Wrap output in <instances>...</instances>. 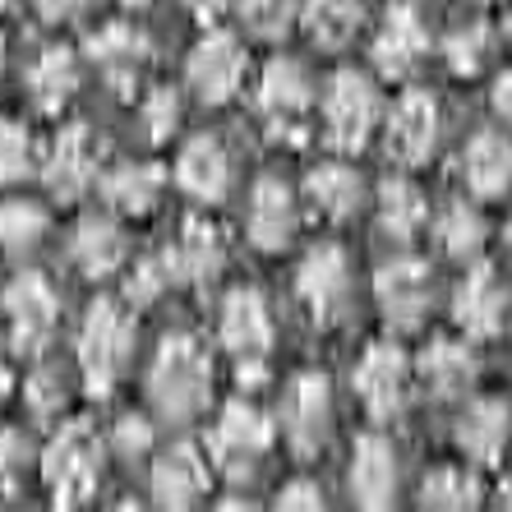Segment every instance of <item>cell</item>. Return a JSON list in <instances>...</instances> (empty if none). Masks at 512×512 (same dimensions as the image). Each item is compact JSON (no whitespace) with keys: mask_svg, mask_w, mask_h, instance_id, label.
Here are the masks:
<instances>
[{"mask_svg":"<svg viewBox=\"0 0 512 512\" xmlns=\"http://www.w3.org/2000/svg\"><path fill=\"white\" fill-rule=\"evenodd\" d=\"M148 393H153L157 411L171 420H190L208 406L213 393V360L194 337H167L148 374Z\"/></svg>","mask_w":512,"mask_h":512,"instance_id":"6da1fadb","label":"cell"},{"mask_svg":"<svg viewBox=\"0 0 512 512\" xmlns=\"http://www.w3.org/2000/svg\"><path fill=\"white\" fill-rule=\"evenodd\" d=\"M134 351V319L120 310L116 300H97L79 328V370L88 379V393L107 397L120 370L130 365Z\"/></svg>","mask_w":512,"mask_h":512,"instance_id":"7a4b0ae2","label":"cell"},{"mask_svg":"<svg viewBox=\"0 0 512 512\" xmlns=\"http://www.w3.org/2000/svg\"><path fill=\"white\" fill-rule=\"evenodd\" d=\"M42 476L51 485L56 508H79L93 499L97 476H102V443L88 425H65L42 453Z\"/></svg>","mask_w":512,"mask_h":512,"instance_id":"3957f363","label":"cell"},{"mask_svg":"<svg viewBox=\"0 0 512 512\" xmlns=\"http://www.w3.org/2000/svg\"><path fill=\"white\" fill-rule=\"evenodd\" d=\"M379 88L356 70L333 74L328 84V97H323V130H328V143L342 148V153H356L365 148L379 125Z\"/></svg>","mask_w":512,"mask_h":512,"instance_id":"277c9868","label":"cell"},{"mask_svg":"<svg viewBox=\"0 0 512 512\" xmlns=\"http://www.w3.org/2000/svg\"><path fill=\"white\" fill-rule=\"evenodd\" d=\"M310 107H314L310 74L300 70L296 60H273L259 79V111L268 120V134L286 143H300L305 125H310Z\"/></svg>","mask_w":512,"mask_h":512,"instance_id":"5b68a950","label":"cell"},{"mask_svg":"<svg viewBox=\"0 0 512 512\" xmlns=\"http://www.w3.org/2000/svg\"><path fill=\"white\" fill-rule=\"evenodd\" d=\"M268 443H273V425H268V416L250 402H231L227 411H222V420L213 425V434H208L213 462L222 466L231 480L254 476V466L268 453Z\"/></svg>","mask_w":512,"mask_h":512,"instance_id":"8992f818","label":"cell"},{"mask_svg":"<svg viewBox=\"0 0 512 512\" xmlns=\"http://www.w3.org/2000/svg\"><path fill=\"white\" fill-rule=\"evenodd\" d=\"M356 393L374 420H393L411 393V360L393 342H374L356 365Z\"/></svg>","mask_w":512,"mask_h":512,"instance_id":"52a82bcc","label":"cell"},{"mask_svg":"<svg viewBox=\"0 0 512 512\" xmlns=\"http://www.w3.org/2000/svg\"><path fill=\"white\" fill-rule=\"evenodd\" d=\"M56 310L60 300L42 273H19L5 291V319H10V337L19 351H42L56 333Z\"/></svg>","mask_w":512,"mask_h":512,"instance_id":"ba28073f","label":"cell"},{"mask_svg":"<svg viewBox=\"0 0 512 512\" xmlns=\"http://www.w3.org/2000/svg\"><path fill=\"white\" fill-rule=\"evenodd\" d=\"M97 162H102V139H97L88 125L60 130L47 153V171H42V176H47V190L56 194L60 203L84 199L88 185L97 180Z\"/></svg>","mask_w":512,"mask_h":512,"instance_id":"9c48e42d","label":"cell"},{"mask_svg":"<svg viewBox=\"0 0 512 512\" xmlns=\"http://www.w3.org/2000/svg\"><path fill=\"white\" fill-rule=\"evenodd\" d=\"M282 425H286V439L296 453H319L328 443V429H333V388L323 374H300L291 388H286V402H282Z\"/></svg>","mask_w":512,"mask_h":512,"instance_id":"30bf717a","label":"cell"},{"mask_svg":"<svg viewBox=\"0 0 512 512\" xmlns=\"http://www.w3.org/2000/svg\"><path fill=\"white\" fill-rule=\"evenodd\" d=\"M374 296H379V310L393 328H416L425 319L429 300H434V277H429V263L420 259H393L374 273Z\"/></svg>","mask_w":512,"mask_h":512,"instance_id":"8fae6325","label":"cell"},{"mask_svg":"<svg viewBox=\"0 0 512 512\" xmlns=\"http://www.w3.org/2000/svg\"><path fill=\"white\" fill-rule=\"evenodd\" d=\"M185 74H190V88L208 107H222V102L236 97L240 79H245V51L231 33H208L203 42H194Z\"/></svg>","mask_w":512,"mask_h":512,"instance_id":"7c38bea8","label":"cell"},{"mask_svg":"<svg viewBox=\"0 0 512 512\" xmlns=\"http://www.w3.org/2000/svg\"><path fill=\"white\" fill-rule=\"evenodd\" d=\"M508 282H503L489 263H476L471 273L457 282L453 296V319L466 337H494L508 319Z\"/></svg>","mask_w":512,"mask_h":512,"instance_id":"4fadbf2b","label":"cell"},{"mask_svg":"<svg viewBox=\"0 0 512 512\" xmlns=\"http://www.w3.org/2000/svg\"><path fill=\"white\" fill-rule=\"evenodd\" d=\"M434 148H439V102L411 88L397 97L393 116H388V153L406 167H420Z\"/></svg>","mask_w":512,"mask_h":512,"instance_id":"5bb4252c","label":"cell"},{"mask_svg":"<svg viewBox=\"0 0 512 512\" xmlns=\"http://www.w3.org/2000/svg\"><path fill=\"white\" fill-rule=\"evenodd\" d=\"M346 286H351V273H346V254L337 245H319V250L305 254L296 273V291L319 323H333L342 314Z\"/></svg>","mask_w":512,"mask_h":512,"instance_id":"9a60e30c","label":"cell"},{"mask_svg":"<svg viewBox=\"0 0 512 512\" xmlns=\"http://www.w3.org/2000/svg\"><path fill=\"white\" fill-rule=\"evenodd\" d=\"M351 499L360 508H393L397 499V453L383 434H360L351 453Z\"/></svg>","mask_w":512,"mask_h":512,"instance_id":"2e32d148","label":"cell"},{"mask_svg":"<svg viewBox=\"0 0 512 512\" xmlns=\"http://www.w3.org/2000/svg\"><path fill=\"white\" fill-rule=\"evenodd\" d=\"M88 56H93V65L102 70V79H107L116 93H130L134 79H139L143 65H148V37L134 24H107L88 37Z\"/></svg>","mask_w":512,"mask_h":512,"instance_id":"e0dca14e","label":"cell"},{"mask_svg":"<svg viewBox=\"0 0 512 512\" xmlns=\"http://www.w3.org/2000/svg\"><path fill=\"white\" fill-rule=\"evenodd\" d=\"M512 439V406L503 397H476L457 420V448L471 462L494 466Z\"/></svg>","mask_w":512,"mask_h":512,"instance_id":"ac0fdd59","label":"cell"},{"mask_svg":"<svg viewBox=\"0 0 512 512\" xmlns=\"http://www.w3.org/2000/svg\"><path fill=\"white\" fill-rule=\"evenodd\" d=\"M429 51V33L420 24V14L411 5H393L388 19H383L379 37H374V65H379L388 79H406L416 70Z\"/></svg>","mask_w":512,"mask_h":512,"instance_id":"d6986e66","label":"cell"},{"mask_svg":"<svg viewBox=\"0 0 512 512\" xmlns=\"http://www.w3.org/2000/svg\"><path fill=\"white\" fill-rule=\"evenodd\" d=\"M222 342L245 356H268V342H273V319H268V305L254 286H236L227 300H222Z\"/></svg>","mask_w":512,"mask_h":512,"instance_id":"ffe728a7","label":"cell"},{"mask_svg":"<svg viewBox=\"0 0 512 512\" xmlns=\"http://www.w3.org/2000/svg\"><path fill=\"white\" fill-rule=\"evenodd\" d=\"M245 227H250V240L259 250H286L291 245V236H296V199H291V190L282 180L263 176L254 185Z\"/></svg>","mask_w":512,"mask_h":512,"instance_id":"44dd1931","label":"cell"},{"mask_svg":"<svg viewBox=\"0 0 512 512\" xmlns=\"http://www.w3.org/2000/svg\"><path fill=\"white\" fill-rule=\"evenodd\" d=\"M462 176L476 199H499L512 190V139L503 130H480L462 153Z\"/></svg>","mask_w":512,"mask_h":512,"instance_id":"7402d4cb","label":"cell"},{"mask_svg":"<svg viewBox=\"0 0 512 512\" xmlns=\"http://www.w3.org/2000/svg\"><path fill=\"white\" fill-rule=\"evenodd\" d=\"M171 263V277L185 286H203L213 282L227 263V245H222V231L208 227V222H185L176 236V245L167 250Z\"/></svg>","mask_w":512,"mask_h":512,"instance_id":"603a6c76","label":"cell"},{"mask_svg":"<svg viewBox=\"0 0 512 512\" xmlns=\"http://www.w3.org/2000/svg\"><path fill=\"white\" fill-rule=\"evenodd\" d=\"M208 494V466L190 443H176L153 466V499L162 508H194Z\"/></svg>","mask_w":512,"mask_h":512,"instance_id":"cb8c5ba5","label":"cell"},{"mask_svg":"<svg viewBox=\"0 0 512 512\" xmlns=\"http://www.w3.org/2000/svg\"><path fill=\"white\" fill-rule=\"evenodd\" d=\"M176 185L199 203L222 199L231 185V162H227V153H222V143L208 139V134L185 143V153H180V162H176Z\"/></svg>","mask_w":512,"mask_h":512,"instance_id":"d4e9b609","label":"cell"},{"mask_svg":"<svg viewBox=\"0 0 512 512\" xmlns=\"http://www.w3.org/2000/svg\"><path fill=\"white\" fill-rule=\"evenodd\" d=\"M420 379L434 397H462L471 383H476V356L466 342L453 337H434L420 356Z\"/></svg>","mask_w":512,"mask_h":512,"instance_id":"484cf974","label":"cell"},{"mask_svg":"<svg viewBox=\"0 0 512 512\" xmlns=\"http://www.w3.org/2000/svg\"><path fill=\"white\" fill-rule=\"evenodd\" d=\"M70 259L88 277H111L125 263V236H120V227L111 217H84L70 240Z\"/></svg>","mask_w":512,"mask_h":512,"instance_id":"4316f807","label":"cell"},{"mask_svg":"<svg viewBox=\"0 0 512 512\" xmlns=\"http://www.w3.org/2000/svg\"><path fill=\"white\" fill-rule=\"evenodd\" d=\"M74 88H79V65H74V56L65 47H47L33 60V70H28V93H33L37 111L56 116V111L74 97Z\"/></svg>","mask_w":512,"mask_h":512,"instance_id":"83f0119b","label":"cell"},{"mask_svg":"<svg viewBox=\"0 0 512 512\" xmlns=\"http://www.w3.org/2000/svg\"><path fill=\"white\" fill-rule=\"evenodd\" d=\"M425 222H429L425 190L411 185V180H402V176L383 180L379 185V227L393 240H416Z\"/></svg>","mask_w":512,"mask_h":512,"instance_id":"f1b7e54d","label":"cell"},{"mask_svg":"<svg viewBox=\"0 0 512 512\" xmlns=\"http://www.w3.org/2000/svg\"><path fill=\"white\" fill-rule=\"evenodd\" d=\"M305 190H310V203L328 217V222H346V217L360 208V199H365L360 176L351 167H342V162H328V167L310 171Z\"/></svg>","mask_w":512,"mask_h":512,"instance_id":"f546056e","label":"cell"},{"mask_svg":"<svg viewBox=\"0 0 512 512\" xmlns=\"http://www.w3.org/2000/svg\"><path fill=\"white\" fill-rule=\"evenodd\" d=\"M102 194L116 213H148L162 194V167H148V162H125L102 180Z\"/></svg>","mask_w":512,"mask_h":512,"instance_id":"4dcf8cb0","label":"cell"},{"mask_svg":"<svg viewBox=\"0 0 512 512\" xmlns=\"http://www.w3.org/2000/svg\"><path fill=\"white\" fill-rule=\"evenodd\" d=\"M365 24V0H305V28L319 47L337 51Z\"/></svg>","mask_w":512,"mask_h":512,"instance_id":"1f68e13d","label":"cell"},{"mask_svg":"<svg viewBox=\"0 0 512 512\" xmlns=\"http://www.w3.org/2000/svg\"><path fill=\"white\" fill-rule=\"evenodd\" d=\"M434 240L448 259L466 263L476 259L480 245H485V217L471 208V203H448L439 217H434Z\"/></svg>","mask_w":512,"mask_h":512,"instance_id":"d6a6232c","label":"cell"},{"mask_svg":"<svg viewBox=\"0 0 512 512\" xmlns=\"http://www.w3.org/2000/svg\"><path fill=\"white\" fill-rule=\"evenodd\" d=\"M420 503L425 508H443V512H457V508H476L480 503V480L466 471V466H434L420 485Z\"/></svg>","mask_w":512,"mask_h":512,"instance_id":"836d02e7","label":"cell"},{"mask_svg":"<svg viewBox=\"0 0 512 512\" xmlns=\"http://www.w3.org/2000/svg\"><path fill=\"white\" fill-rule=\"evenodd\" d=\"M47 236V217L37 203H24V199H10L0 203V250L5 254H28L42 245Z\"/></svg>","mask_w":512,"mask_h":512,"instance_id":"e575fe53","label":"cell"},{"mask_svg":"<svg viewBox=\"0 0 512 512\" xmlns=\"http://www.w3.org/2000/svg\"><path fill=\"white\" fill-rule=\"evenodd\" d=\"M489 47H494V37H489L485 24H462V28L448 33V42H443V60H448V70L453 74L471 79V74L485 70Z\"/></svg>","mask_w":512,"mask_h":512,"instance_id":"d590c367","label":"cell"},{"mask_svg":"<svg viewBox=\"0 0 512 512\" xmlns=\"http://www.w3.org/2000/svg\"><path fill=\"white\" fill-rule=\"evenodd\" d=\"M240 19L263 42H282L291 33V24H296V0H245Z\"/></svg>","mask_w":512,"mask_h":512,"instance_id":"8d00e7d4","label":"cell"},{"mask_svg":"<svg viewBox=\"0 0 512 512\" xmlns=\"http://www.w3.org/2000/svg\"><path fill=\"white\" fill-rule=\"evenodd\" d=\"M33 167V139L19 120H0V185L24 180Z\"/></svg>","mask_w":512,"mask_h":512,"instance_id":"74e56055","label":"cell"},{"mask_svg":"<svg viewBox=\"0 0 512 512\" xmlns=\"http://www.w3.org/2000/svg\"><path fill=\"white\" fill-rule=\"evenodd\" d=\"M171 282H176V277H171L167 254H162V259H139L134 263V273L125 277V300H130L134 310H139V305H153Z\"/></svg>","mask_w":512,"mask_h":512,"instance_id":"f35d334b","label":"cell"},{"mask_svg":"<svg viewBox=\"0 0 512 512\" xmlns=\"http://www.w3.org/2000/svg\"><path fill=\"white\" fill-rule=\"evenodd\" d=\"M33 462V443L19 434V429H5L0 434V489L14 494V489L24 485V471Z\"/></svg>","mask_w":512,"mask_h":512,"instance_id":"ab89813d","label":"cell"},{"mask_svg":"<svg viewBox=\"0 0 512 512\" xmlns=\"http://www.w3.org/2000/svg\"><path fill=\"white\" fill-rule=\"evenodd\" d=\"M143 125H148V139H171L180 125V97L171 88H153L148 102H143Z\"/></svg>","mask_w":512,"mask_h":512,"instance_id":"60d3db41","label":"cell"},{"mask_svg":"<svg viewBox=\"0 0 512 512\" xmlns=\"http://www.w3.org/2000/svg\"><path fill=\"white\" fill-rule=\"evenodd\" d=\"M28 402H33L37 416H56L65 406V374L56 365H42V370L28 379Z\"/></svg>","mask_w":512,"mask_h":512,"instance_id":"b9f144b4","label":"cell"},{"mask_svg":"<svg viewBox=\"0 0 512 512\" xmlns=\"http://www.w3.org/2000/svg\"><path fill=\"white\" fill-rule=\"evenodd\" d=\"M116 448L125 457H143L148 448H153V425H148L143 416H125L116 425Z\"/></svg>","mask_w":512,"mask_h":512,"instance_id":"7bdbcfd3","label":"cell"},{"mask_svg":"<svg viewBox=\"0 0 512 512\" xmlns=\"http://www.w3.org/2000/svg\"><path fill=\"white\" fill-rule=\"evenodd\" d=\"M277 508H296V512H319L323 508V494L319 485H310V480H291V485L277 494Z\"/></svg>","mask_w":512,"mask_h":512,"instance_id":"ee69618b","label":"cell"},{"mask_svg":"<svg viewBox=\"0 0 512 512\" xmlns=\"http://www.w3.org/2000/svg\"><path fill=\"white\" fill-rule=\"evenodd\" d=\"M97 0H37V14L47 19V24H60V19H79L88 14Z\"/></svg>","mask_w":512,"mask_h":512,"instance_id":"f6af8a7d","label":"cell"},{"mask_svg":"<svg viewBox=\"0 0 512 512\" xmlns=\"http://www.w3.org/2000/svg\"><path fill=\"white\" fill-rule=\"evenodd\" d=\"M489 107H494V116H499L503 125H512V70H503L499 79H494V88H489Z\"/></svg>","mask_w":512,"mask_h":512,"instance_id":"bcb514c9","label":"cell"},{"mask_svg":"<svg viewBox=\"0 0 512 512\" xmlns=\"http://www.w3.org/2000/svg\"><path fill=\"white\" fill-rule=\"evenodd\" d=\"M236 379H240V388H263V383H268V360L263 356H245L240 360V370H236Z\"/></svg>","mask_w":512,"mask_h":512,"instance_id":"7dc6e473","label":"cell"},{"mask_svg":"<svg viewBox=\"0 0 512 512\" xmlns=\"http://www.w3.org/2000/svg\"><path fill=\"white\" fill-rule=\"evenodd\" d=\"M185 5H190V10H199L203 19H208V14H217V10H227L231 0H185Z\"/></svg>","mask_w":512,"mask_h":512,"instance_id":"c3c4849f","label":"cell"},{"mask_svg":"<svg viewBox=\"0 0 512 512\" xmlns=\"http://www.w3.org/2000/svg\"><path fill=\"white\" fill-rule=\"evenodd\" d=\"M10 383H14V374H10V365H5V356H0V402L10 397Z\"/></svg>","mask_w":512,"mask_h":512,"instance_id":"681fc988","label":"cell"},{"mask_svg":"<svg viewBox=\"0 0 512 512\" xmlns=\"http://www.w3.org/2000/svg\"><path fill=\"white\" fill-rule=\"evenodd\" d=\"M499 503H503V508H512V476L499 485Z\"/></svg>","mask_w":512,"mask_h":512,"instance_id":"f907efd6","label":"cell"},{"mask_svg":"<svg viewBox=\"0 0 512 512\" xmlns=\"http://www.w3.org/2000/svg\"><path fill=\"white\" fill-rule=\"evenodd\" d=\"M503 37H508V42H512V10L503 14Z\"/></svg>","mask_w":512,"mask_h":512,"instance_id":"816d5d0a","label":"cell"},{"mask_svg":"<svg viewBox=\"0 0 512 512\" xmlns=\"http://www.w3.org/2000/svg\"><path fill=\"white\" fill-rule=\"evenodd\" d=\"M503 245H508V254H512V222H508V231H503Z\"/></svg>","mask_w":512,"mask_h":512,"instance_id":"f5cc1de1","label":"cell"},{"mask_svg":"<svg viewBox=\"0 0 512 512\" xmlns=\"http://www.w3.org/2000/svg\"><path fill=\"white\" fill-rule=\"evenodd\" d=\"M0 70H5V37H0Z\"/></svg>","mask_w":512,"mask_h":512,"instance_id":"db71d44e","label":"cell"},{"mask_svg":"<svg viewBox=\"0 0 512 512\" xmlns=\"http://www.w3.org/2000/svg\"><path fill=\"white\" fill-rule=\"evenodd\" d=\"M0 5H10V0H0Z\"/></svg>","mask_w":512,"mask_h":512,"instance_id":"11a10c76","label":"cell"}]
</instances>
